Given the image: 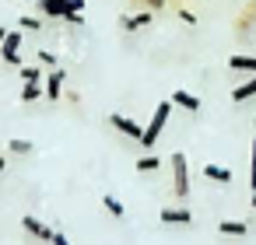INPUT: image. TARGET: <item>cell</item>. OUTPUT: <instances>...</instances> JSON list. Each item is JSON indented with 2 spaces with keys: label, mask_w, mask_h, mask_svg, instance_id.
I'll use <instances>...</instances> for the list:
<instances>
[{
  "label": "cell",
  "mask_w": 256,
  "mask_h": 245,
  "mask_svg": "<svg viewBox=\"0 0 256 245\" xmlns=\"http://www.w3.org/2000/svg\"><path fill=\"white\" fill-rule=\"evenodd\" d=\"M22 228H25L36 242H50V238H53V228H50V224H42L36 214H25V217H22Z\"/></svg>",
  "instance_id": "cell-6"
},
{
  "label": "cell",
  "mask_w": 256,
  "mask_h": 245,
  "mask_svg": "<svg viewBox=\"0 0 256 245\" xmlns=\"http://www.w3.org/2000/svg\"><path fill=\"white\" fill-rule=\"evenodd\" d=\"M36 60H39L42 67H50V70H56V53H50V49H39V53H36Z\"/></svg>",
  "instance_id": "cell-20"
},
{
  "label": "cell",
  "mask_w": 256,
  "mask_h": 245,
  "mask_svg": "<svg viewBox=\"0 0 256 245\" xmlns=\"http://www.w3.org/2000/svg\"><path fill=\"white\" fill-rule=\"evenodd\" d=\"M154 21V11H137V14H123L120 18V28L123 32H137V28H148Z\"/></svg>",
  "instance_id": "cell-7"
},
{
  "label": "cell",
  "mask_w": 256,
  "mask_h": 245,
  "mask_svg": "<svg viewBox=\"0 0 256 245\" xmlns=\"http://www.w3.org/2000/svg\"><path fill=\"white\" fill-rule=\"evenodd\" d=\"M252 207H256V193H252Z\"/></svg>",
  "instance_id": "cell-26"
},
{
  "label": "cell",
  "mask_w": 256,
  "mask_h": 245,
  "mask_svg": "<svg viewBox=\"0 0 256 245\" xmlns=\"http://www.w3.org/2000/svg\"><path fill=\"white\" fill-rule=\"evenodd\" d=\"M168 116H172V102H162V105L154 109L151 123L144 126V137H140V144H144V147H154V144H158V137H162V130H165V123H168Z\"/></svg>",
  "instance_id": "cell-2"
},
{
  "label": "cell",
  "mask_w": 256,
  "mask_h": 245,
  "mask_svg": "<svg viewBox=\"0 0 256 245\" xmlns=\"http://www.w3.org/2000/svg\"><path fill=\"white\" fill-rule=\"evenodd\" d=\"M204 175H207L210 182H221V186H228V182H232V172H228V168H221V165H204Z\"/></svg>",
  "instance_id": "cell-12"
},
{
  "label": "cell",
  "mask_w": 256,
  "mask_h": 245,
  "mask_svg": "<svg viewBox=\"0 0 256 245\" xmlns=\"http://www.w3.org/2000/svg\"><path fill=\"white\" fill-rule=\"evenodd\" d=\"M218 231H221V235H235V238H242V235L249 231V224H246V221H221Z\"/></svg>",
  "instance_id": "cell-13"
},
{
  "label": "cell",
  "mask_w": 256,
  "mask_h": 245,
  "mask_svg": "<svg viewBox=\"0 0 256 245\" xmlns=\"http://www.w3.org/2000/svg\"><path fill=\"white\" fill-rule=\"evenodd\" d=\"M50 245H70V238H67L64 231H53V238H50Z\"/></svg>",
  "instance_id": "cell-24"
},
{
  "label": "cell",
  "mask_w": 256,
  "mask_h": 245,
  "mask_svg": "<svg viewBox=\"0 0 256 245\" xmlns=\"http://www.w3.org/2000/svg\"><path fill=\"white\" fill-rule=\"evenodd\" d=\"M39 11L42 18H60V21H70V25H81L84 18V0H39Z\"/></svg>",
  "instance_id": "cell-1"
},
{
  "label": "cell",
  "mask_w": 256,
  "mask_h": 245,
  "mask_svg": "<svg viewBox=\"0 0 256 245\" xmlns=\"http://www.w3.org/2000/svg\"><path fill=\"white\" fill-rule=\"evenodd\" d=\"M172 189L176 196H190V165H186V154H172Z\"/></svg>",
  "instance_id": "cell-3"
},
{
  "label": "cell",
  "mask_w": 256,
  "mask_h": 245,
  "mask_svg": "<svg viewBox=\"0 0 256 245\" xmlns=\"http://www.w3.org/2000/svg\"><path fill=\"white\" fill-rule=\"evenodd\" d=\"M42 95H46L42 84H25V88H22V102H36V98H42Z\"/></svg>",
  "instance_id": "cell-19"
},
{
  "label": "cell",
  "mask_w": 256,
  "mask_h": 245,
  "mask_svg": "<svg viewBox=\"0 0 256 245\" xmlns=\"http://www.w3.org/2000/svg\"><path fill=\"white\" fill-rule=\"evenodd\" d=\"M158 217H162V224H193V214L186 207H165Z\"/></svg>",
  "instance_id": "cell-9"
},
{
  "label": "cell",
  "mask_w": 256,
  "mask_h": 245,
  "mask_svg": "<svg viewBox=\"0 0 256 245\" xmlns=\"http://www.w3.org/2000/svg\"><path fill=\"white\" fill-rule=\"evenodd\" d=\"M22 28H25V32H39L42 21H39V18H22Z\"/></svg>",
  "instance_id": "cell-22"
},
{
  "label": "cell",
  "mask_w": 256,
  "mask_h": 245,
  "mask_svg": "<svg viewBox=\"0 0 256 245\" xmlns=\"http://www.w3.org/2000/svg\"><path fill=\"white\" fill-rule=\"evenodd\" d=\"M64 77H67V74L56 67V70H50V77L42 81V88H46V98H50V102H56V98L64 95Z\"/></svg>",
  "instance_id": "cell-8"
},
{
  "label": "cell",
  "mask_w": 256,
  "mask_h": 245,
  "mask_svg": "<svg viewBox=\"0 0 256 245\" xmlns=\"http://www.w3.org/2000/svg\"><path fill=\"white\" fill-rule=\"evenodd\" d=\"M102 207H106V210H109V214H112L116 221H123V217H126V207H123V203H120L116 196H109V193L102 196Z\"/></svg>",
  "instance_id": "cell-14"
},
{
  "label": "cell",
  "mask_w": 256,
  "mask_h": 245,
  "mask_svg": "<svg viewBox=\"0 0 256 245\" xmlns=\"http://www.w3.org/2000/svg\"><path fill=\"white\" fill-rule=\"evenodd\" d=\"M22 32H8V39H4V46H0V60L4 63H11V67H22Z\"/></svg>",
  "instance_id": "cell-5"
},
{
  "label": "cell",
  "mask_w": 256,
  "mask_h": 245,
  "mask_svg": "<svg viewBox=\"0 0 256 245\" xmlns=\"http://www.w3.org/2000/svg\"><path fill=\"white\" fill-rule=\"evenodd\" d=\"M109 126H112L116 133H123V137H130V140H140V137H144V126H140L137 119H130V116H123V112H112V116H109Z\"/></svg>",
  "instance_id": "cell-4"
},
{
  "label": "cell",
  "mask_w": 256,
  "mask_h": 245,
  "mask_svg": "<svg viewBox=\"0 0 256 245\" xmlns=\"http://www.w3.org/2000/svg\"><path fill=\"white\" fill-rule=\"evenodd\" d=\"M228 67H232V70H252V74H256V56H232Z\"/></svg>",
  "instance_id": "cell-16"
},
{
  "label": "cell",
  "mask_w": 256,
  "mask_h": 245,
  "mask_svg": "<svg viewBox=\"0 0 256 245\" xmlns=\"http://www.w3.org/2000/svg\"><path fill=\"white\" fill-rule=\"evenodd\" d=\"M249 189L256 193V140H252V158H249Z\"/></svg>",
  "instance_id": "cell-21"
},
{
  "label": "cell",
  "mask_w": 256,
  "mask_h": 245,
  "mask_svg": "<svg viewBox=\"0 0 256 245\" xmlns=\"http://www.w3.org/2000/svg\"><path fill=\"white\" fill-rule=\"evenodd\" d=\"M134 168H137V172H158V168H162V158L144 154V158H137V161H134Z\"/></svg>",
  "instance_id": "cell-15"
},
{
  "label": "cell",
  "mask_w": 256,
  "mask_h": 245,
  "mask_svg": "<svg viewBox=\"0 0 256 245\" xmlns=\"http://www.w3.org/2000/svg\"><path fill=\"white\" fill-rule=\"evenodd\" d=\"M4 39H8V28H0V46H4Z\"/></svg>",
  "instance_id": "cell-25"
},
{
  "label": "cell",
  "mask_w": 256,
  "mask_h": 245,
  "mask_svg": "<svg viewBox=\"0 0 256 245\" xmlns=\"http://www.w3.org/2000/svg\"><path fill=\"white\" fill-rule=\"evenodd\" d=\"M172 105H179V109H186V112H200V98L196 95H190V91H172Z\"/></svg>",
  "instance_id": "cell-10"
},
{
  "label": "cell",
  "mask_w": 256,
  "mask_h": 245,
  "mask_svg": "<svg viewBox=\"0 0 256 245\" xmlns=\"http://www.w3.org/2000/svg\"><path fill=\"white\" fill-rule=\"evenodd\" d=\"M36 147H32V140H22V137H14L11 144H8V154H32Z\"/></svg>",
  "instance_id": "cell-17"
},
{
  "label": "cell",
  "mask_w": 256,
  "mask_h": 245,
  "mask_svg": "<svg viewBox=\"0 0 256 245\" xmlns=\"http://www.w3.org/2000/svg\"><path fill=\"white\" fill-rule=\"evenodd\" d=\"M22 70V81L25 84H42V70L39 67H18Z\"/></svg>",
  "instance_id": "cell-18"
},
{
  "label": "cell",
  "mask_w": 256,
  "mask_h": 245,
  "mask_svg": "<svg viewBox=\"0 0 256 245\" xmlns=\"http://www.w3.org/2000/svg\"><path fill=\"white\" fill-rule=\"evenodd\" d=\"M249 98H256V74H252L246 84H238V88L232 91V102H249Z\"/></svg>",
  "instance_id": "cell-11"
},
{
  "label": "cell",
  "mask_w": 256,
  "mask_h": 245,
  "mask_svg": "<svg viewBox=\"0 0 256 245\" xmlns=\"http://www.w3.org/2000/svg\"><path fill=\"white\" fill-rule=\"evenodd\" d=\"M137 4H144L148 11H162V7H165V0H137Z\"/></svg>",
  "instance_id": "cell-23"
}]
</instances>
